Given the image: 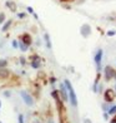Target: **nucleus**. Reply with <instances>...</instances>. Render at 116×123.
<instances>
[{"instance_id": "obj_16", "label": "nucleus", "mask_w": 116, "mask_h": 123, "mask_svg": "<svg viewBox=\"0 0 116 123\" xmlns=\"http://www.w3.org/2000/svg\"><path fill=\"white\" fill-rule=\"evenodd\" d=\"M6 65H8V60L6 59H0V69L6 68Z\"/></svg>"}, {"instance_id": "obj_30", "label": "nucleus", "mask_w": 116, "mask_h": 123, "mask_svg": "<svg viewBox=\"0 0 116 123\" xmlns=\"http://www.w3.org/2000/svg\"><path fill=\"white\" fill-rule=\"evenodd\" d=\"M114 91H115V93H116V84H115V87H114Z\"/></svg>"}, {"instance_id": "obj_25", "label": "nucleus", "mask_w": 116, "mask_h": 123, "mask_svg": "<svg viewBox=\"0 0 116 123\" xmlns=\"http://www.w3.org/2000/svg\"><path fill=\"white\" fill-rule=\"evenodd\" d=\"M10 96H11V93H10L9 91H5V92H4V97H6V98H9Z\"/></svg>"}, {"instance_id": "obj_29", "label": "nucleus", "mask_w": 116, "mask_h": 123, "mask_svg": "<svg viewBox=\"0 0 116 123\" xmlns=\"http://www.w3.org/2000/svg\"><path fill=\"white\" fill-rule=\"evenodd\" d=\"M114 79L116 80V72H115V75H114Z\"/></svg>"}, {"instance_id": "obj_2", "label": "nucleus", "mask_w": 116, "mask_h": 123, "mask_svg": "<svg viewBox=\"0 0 116 123\" xmlns=\"http://www.w3.org/2000/svg\"><path fill=\"white\" fill-rule=\"evenodd\" d=\"M29 63H30V65H31V68H34V69H39L40 68V65H41V63H40V57H39L37 54H32V55H30L29 57Z\"/></svg>"}, {"instance_id": "obj_3", "label": "nucleus", "mask_w": 116, "mask_h": 123, "mask_svg": "<svg viewBox=\"0 0 116 123\" xmlns=\"http://www.w3.org/2000/svg\"><path fill=\"white\" fill-rule=\"evenodd\" d=\"M102 55H104V52H102V49H99L96 54H95V57H94V60H95V64H96V70H97V73H100L101 72V62H102Z\"/></svg>"}, {"instance_id": "obj_28", "label": "nucleus", "mask_w": 116, "mask_h": 123, "mask_svg": "<svg viewBox=\"0 0 116 123\" xmlns=\"http://www.w3.org/2000/svg\"><path fill=\"white\" fill-rule=\"evenodd\" d=\"M85 123H91V122H90V119H85Z\"/></svg>"}, {"instance_id": "obj_9", "label": "nucleus", "mask_w": 116, "mask_h": 123, "mask_svg": "<svg viewBox=\"0 0 116 123\" xmlns=\"http://www.w3.org/2000/svg\"><path fill=\"white\" fill-rule=\"evenodd\" d=\"M80 33L84 38H87L91 34V26L89 24H82L81 28H80Z\"/></svg>"}, {"instance_id": "obj_12", "label": "nucleus", "mask_w": 116, "mask_h": 123, "mask_svg": "<svg viewBox=\"0 0 116 123\" xmlns=\"http://www.w3.org/2000/svg\"><path fill=\"white\" fill-rule=\"evenodd\" d=\"M44 39H45V45H46V48L51 49L53 45H51V40H50V35H49L47 33H45V34H44Z\"/></svg>"}, {"instance_id": "obj_8", "label": "nucleus", "mask_w": 116, "mask_h": 123, "mask_svg": "<svg viewBox=\"0 0 116 123\" xmlns=\"http://www.w3.org/2000/svg\"><path fill=\"white\" fill-rule=\"evenodd\" d=\"M59 94H60V98H61V100H64V102H69L68 89H66V87H65L64 83H61V84H60V91H59Z\"/></svg>"}, {"instance_id": "obj_6", "label": "nucleus", "mask_w": 116, "mask_h": 123, "mask_svg": "<svg viewBox=\"0 0 116 123\" xmlns=\"http://www.w3.org/2000/svg\"><path fill=\"white\" fill-rule=\"evenodd\" d=\"M19 42L24 43L25 45H27V47H30L32 44V38H31V35L29 34V33H24V34H21L19 37Z\"/></svg>"}, {"instance_id": "obj_33", "label": "nucleus", "mask_w": 116, "mask_h": 123, "mask_svg": "<svg viewBox=\"0 0 116 123\" xmlns=\"http://www.w3.org/2000/svg\"><path fill=\"white\" fill-rule=\"evenodd\" d=\"M59 123H61V122H59Z\"/></svg>"}, {"instance_id": "obj_32", "label": "nucleus", "mask_w": 116, "mask_h": 123, "mask_svg": "<svg viewBox=\"0 0 116 123\" xmlns=\"http://www.w3.org/2000/svg\"><path fill=\"white\" fill-rule=\"evenodd\" d=\"M61 1H68V0H61Z\"/></svg>"}, {"instance_id": "obj_7", "label": "nucleus", "mask_w": 116, "mask_h": 123, "mask_svg": "<svg viewBox=\"0 0 116 123\" xmlns=\"http://www.w3.org/2000/svg\"><path fill=\"white\" fill-rule=\"evenodd\" d=\"M115 96H116V93L114 89H106L104 93V98H105V102L106 103H111L112 100L115 99Z\"/></svg>"}, {"instance_id": "obj_5", "label": "nucleus", "mask_w": 116, "mask_h": 123, "mask_svg": "<svg viewBox=\"0 0 116 123\" xmlns=\"http://www.w3.org/2000/svg\"><path fill=\"white\" fill-rule=\"evenodd\" d=\"M20 96H21V98H23L24 103H25L26 105H29V107H32V105H34V99H32V97H31L27 92L21 91V92H20Z\"/></svg>"}, {"instance_id": "obj_13", "label": "nucleus", "mask_w": 116, "mask_h": 123, "mask_svg": "<svg viewBox=\"0 0 116 123\" xmlns=\"http://www.w3.org/2000/svg\"><path fill=\"white\" fill-rule=\"evenodd\" d=\"M11 24H13V21H11V20H6V21H5V23L3 24L1 31H8V30H9V28L11 26Z\"/></svg>"}, {"instance_id": "obj_21", "label": "nucleus", "mask_w": 116, "mask_h": 123, "mask_svg": "<svg viewBox=\"0 0 116 123\" xmlns=\"http://www.w3.org/2000/svg\"><path fill=\"white\" fill-rule=\"evenodd\" d=\"M19 60H20V64H21V65H25V64H26V59H25L24 57H20Z\"/></svg>"}, {"instance_id": "obj_26", "label": "nucleus", "mask_w": 116, "mask_h": 123, "mask_svg": "<svg viewBox=\"0 0 116 123\" xmlns=\"http://www.w3.org/2000/svg\"><path fill=\"white\" fill-rule=\"evenodd\" d=\"M110 123H116V114H114V118L110 121Z\"/></svg>"}, {"instance_id": "obj_19", "label": "nucleus", "mask_w": 116, "mask_h": 123, "mask_svg": "<svg viewBox=\"0 0 116 123\" xmlns=\"http://www.w3.org/2000/svg\"><path fill=\"white\" fill-rule=\"evenodd\" d=\"M11 45H13V48H14V49H18V48H19V43H18V40H13Z\"/></svg>"}, {"instance_id": "obj_23", "label": "nucleus", "mask_w": 116, "mask_h": 123, "mask_svg": "<svg viewBox=\"0 0 116 123\" xmlns=\"http://www.w3.org/2000/svg\"><path fill=\"white\" fill-rule=\"evenodd\" d=\"M26 10H27V13H29V14H34V9H32L31 6H27Z\"/></svg>"}, {"instance_id": "obj_22", "label": "nucleus", "mask_w": 116, "mask_h": 123, "mask_svg": "<svg viewBox=\"0 0 116 123\" xmlns=\"http://www.w3.org/2000/svg\"><path fill=\"white\" fill-rule=\"evenodd\" d=\"M25 16H26L25 13H19V14H18V18H19V19H24Z\"/></svg>"}, {"instance_id": "obj_27", "label": "nucleus", "mask_w": 116, "mask_h": 123, "mask_svg": "<svg viewBox=\"0 0 116 123\" xmlns=\"http://www.w3.org/2000/svg\"><path fill=\"white\" fill-rule=\"evenodd\" d=\"M104 118H105V119H107V118H109V114H107V112H105V113H104Z\"/></svg>"}, {"instance_id": "obj_18", "label": "nucleus", "mask_w": 116, "mask_h": 123, "mask_svg": "<svg viewBox=\"0 0 116 123\" xmlns=\"http://www.w3.org/2000/svg\"><path fill=\"white\" fill-rule=\"evenodd\" d=\"M18 122H19V123H25V122H24V116L21 114V113L18 116Z\"/></svg>"}, {"instance_id": "obj_10", "label": "nucleus", "mask_w": 116, "mask_h": 123, "mask_svg": "<svg viewBox=\"0 0 116 123\" xmlns=\"http://www.w3.org/2000/svg\"><path fill=\"white\" fill-rule=\"evenodd\" d=\"M5 5H6V6L11 10L13 13H15L16 12V3L15 1H13V0H8L6 3H5Z\"/></svg>"}, {"instance_id": "obj_1", "label": "nucleus", "mask_w": 116, "mask_h": 123, "mask_svg": "<svg viewBox=\"0 0 116 123\" xmlns=\"http://www.w3.org/2000/svg\"><path fill=\"white\" fill-rule=\"evenodd\" d=\"M64 84H65L66 89H68L69 102H70V104L73 105V107H76V105H77V97H76V93H75V91H74V87L71 86L70 80H68V79H65V80H64Z\"/></svg>"}, {"instance_id": "obj_17", "label": "nucleus", "mask_w": 116, "mask_h": 123, "mask_svg": "<svg viewBox=\"0 0 116 123\" xmlns=\"http://www.w3.org/2000/svg\"><path fill=\"white\" fill-rule=\"evenodd\" d=\"M5 19H6V16H5V14H4V13H0V24H4L5 21H6Z\"/></svg>"}, {"instance_id": "obj_14", "label": "nucleus", "mask_w": 116, "mask_h": 123, "mask_svg": "<svg viewBox=\"0 0 116 123\" xmlns=\"http://www.w3.org/2000/svg\"><path fill=\"white\" fill-rule=\"evenodd\" d=\"M107 114H116V104H114V105H111V107L109 108V111H107Z\"/></svg>"}, {"instance_id": "obj_31", "label": "nucleus", "mask_w": 116, "mask_h": 123, "mask_svg": "<svg viewBox=\"0 0 116 123\" xmlns=\"http://www.w3.org/2000/svg\"><path fill=\"white\" fill-rule=\"evenodd\" d=\"M0 107H1V100H0Z\"/></svg>"}, {"instance_id": "obj_4", "label": "nucleus", "mask_w": 116, "mask_h": 123, "mask_svg": "<svg viewBox=\"0 0 116 123\" xmlns=\"http://www.w3.org/2000/svg\"><path fill=\"white\" fill-rule=\"evenodd\" d=\"M115 69L112 68V67H110V65H106L104 68V77H105V80L109 82V80H111L114 79V75H115Z\"/></svg>"}, {"instance_id": "obj_15", "label": "nucleus", "mask_w": 116, "mask_h": 123, "mask_svg": "<svg viewBox=\"0 0 116 123\" xmlns=\"http://www.w3.org/2000/svg\"><path fill=\"white\" fill-rule=\"evenodd\" d=\"M19 48H20L21 52H27V49H29V47L25 45V44H24V43H21V42H19Z\"/></svg>"}, {"instance_id": "obj_11", "label": "nucleus", "mask_w": 116, "mask_h": 123, "mask_svg": "<svg viewBox=\"0 0 116 123\" xmlns=\"http://www.w3.org/2000/svg\"><path fill=\"white\" fill-rule=\"evenodd\" d=\"M10 77V72L6 68H3L0 69V79H6V78Z\"/></svg>"}, {"instance_id": "obj_20", "label": "nucleus", "mask_w": 116, "mask_h": 123, "mask_svg": "<svg viewBox=\"0 0 116 123\" xmlns=\"http://www.w3.org/2000/svg\"><path fill=\"white\" fill-rule=\"evenodd\" d=\"M49 82H50V84H55V83H56V78H55V77H50V78H49Z\"/></svg>"}, {"instance_id": "obj_34", "label": "nucleus", "mask_w": 116, "mask_h": 123, "mask_svg": "<svg viewBox=\"0 0 116 123\" xmlns=\"http://www.w3.org/2000/svg\"><path fill=\"white\" fill-rule=\"evenodd\" d=\"M0 123H1V122H0Z\"/></svg>"}, {"instance_id": "obj_24", "label": "nucleus", "mask_w": 116, "mask_h": 123, "mask_svg": "<svg viewBox=\"0 0 116 123\" xmlns=\"http://www.w3.org/2000/svg\"><path fill=\"white\" fill-rule=\"evenodd\" d=\"M115 34H116L115 30H109V31H107V35H109V37H112V35H115Z\"/></svg>"}]
</instances>
